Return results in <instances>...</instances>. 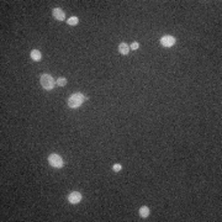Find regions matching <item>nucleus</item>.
<instances>
[{
    "instance_id": "obj_6",
    "label": "nucleus",
    "mask_w": 222,
    "mask_h": 222,
    "mask_svg": "<svg viewBox=\"0 0 222 222\" xmlns=\"http://www.w3.org/2000/svg\"><path fill=\"white\" fill-rule=\"evenodd\" d=\"M53 16H54L57 20H59V21H63L64 20V12L62 11V9H54L53 10Z\"/></svg>"
},
{
    "instance_id": "obj_8",
    "label": "nucleus",
    "mask_w": 222,
    "mask_h": 222,
    "mask_svg": "<svg viewBox=\"0 0 222 222\" xmlns=\"http://www.w3.org/2000/svg\"><path fill=\"white\" fill-rule=\"evenodd\" d=\"M139 215H141V217H147L148 215H149V209H148L147 206H142L141 209H139Z\"/></svg>"
},
{
    "instance_id": "obj_13",
    "label": "nucleus",
    "mask_w": 222,
    "mask_h": 222,
    "mask_svg": "<svg viewBox=\"0 0 222 222\" xmlns=\"http://www.w3.org/2000/svg\"><path fill=\"white\" fill-rule=\"evenodd\" d=\"M138 48V43L137 42H133L132 44H131V49H137Z\"/></svg>"
},
{
    "instance_id": "obj_10",
    "label": "nucleus",
    "mask_w": 222,
    "mask_h": 222,
    "mask_svg": "<svg viewBox=\"0 0 222 222\" xmlns=\"http://www.w3.org/2000/svg\"><path fill=\"white\" fill-rule=\"evenodd\" d=\"M78 21H79V20H78V17L73 16V17H71V19L68 20V25H71V26H75V25L78 24Z\"/></svg>"
},
{
    "instance_id": "obj_5",
    "label": "nucleus",
    "mask_w": 222,
    "mask_h": 222,
    "mask_svg": "<svg viewBox=\"0 0 222 222\" xmlns=\"http://www.w3.org/2000/svg\"><path fill=\"white\" fill-rule=\"evenodd\" d=\"M68 200H69V202H71V204H78V202H80L81 194H80V192H78V191H74V192H72V194H69Z\"/></svg>"
},
{
    "instance_id": "obj_11",
    "label": "nucleus",
    "mask_w": 222,
    "mask_h": 222,
    "mask_svg": "<svg viewBox=\"0 0 222 222\" xmlns=\"http://www.w3.org/2000/svg\"><path fill=\"white\" fill-rule=\"evenodd\" d=\"M56 84H57V85H59V86H63V85L67 84V80H65L64 78H59V79L56 81Z\"/></svg>"
},
{
    "instance_id": "obj_12",
    "label": "nucleus",
    "mask_w": 222,
    "mask_h": 222,
    "mask_svg": "<svg viewBox=\"0 0 222 222\" xmlns=\"http://www.w3.org/2000/svg\"><path fill=\"white\" fill-rule=\"evenodd\" d=\"M121 164H115V165H114V170L115 172H120L121 170Z\"/></svg>"
},
{
    "instance_id": "obj_3",
    "label": "nucleus",
    "mask_w": 222,
    "mask_h": 222,
    "mask_svg": "<svg viewBox=\"0 0 222 222\" xmlns=\"http://www.w3.org/2000/svg\"><path fill=\"white\" fill-rule=\"evenodd\" d=\"M48 162L51 164L52 167H56V168H62L63 167V159H62L58 154H51L48 157Z\"/></svg>"
},
{
    "instance_id": "obj_9",
    "label": "nucleus",
    "mask_w": 222,
    "mask_h": 222,
    "mask_svg": "<svg viewBox=\"0 0 222 222\" xmlns=\"http://www.w3.org/2000/svg\"><path fill=\"white\" fill-rule=\"evenodd\" d=\"M31 58L34 61H40L41 59V52L37 51V49H34V51L31 52Z\"/></svg>"
},
{
    "instance_id": "obj_4",
    "label": "nucleus",
    "mask_w": 222,
    "mask_h": 222,
    "mask_svg": "<svg viewBox=\"0 0 222 222\" xmlns=\"http://www.w3.org/2000/svg\"><path fill=\"white\" fill-rule=\"evenodd\" d=\"M160 43H162L164 47H172V46H174V43H175V38L173 36H164V37H162V40H160Z\"/></svg>"
},
{
    "instance_id": "obj_2",
    "label": "nucleus",
    "mask_w": 222,
    "mask_h": 222,
    "mask_svg": "<svg viewBox=\"0 0 222 222\" xmlns=\"http://www.w3.org/2000/svg\"><path fill=\"white\" fill-rule=\"evenodd\" d=\"M41 84H42V86L46 90H51V89L54 88L56 81H54V79H53L51 75H48V74H44V75L41 77Z\"/></svg>"
},
{
    "instance_id": "obj_7",
    "label": "nucleus",
    "mask_w": 222,
    "mask_h": 222,
    "mask_svg": "<svg viewBox=\"0 0 222 222\" xmlns=\"http://www.w3.org/2000/svg\"><path fill=\"white\" fill-rule=\"evenodd\" d=\"M118 51H120L121 54H128L130 52V46L126 43H121L120 46H118Z\"/></svg>"
},
{
    "instance_id": "obj_1",
    "label": "nucleus",
    "mask_w": 222,
    "mask_h": 222,
    "mask_svg": "<svg viewBox=\"0 0 222 222\" xmlns=\"http://www.w3.org/2000/svg\"><path fill=\"white\" fill-rule=\"evenodd\" d=\"M85 99L86 98L84 95H81V94H74V95H72L68 99L69 108H78V106H80L81 104H83Z\"/></svg>"
}]
</instances>
